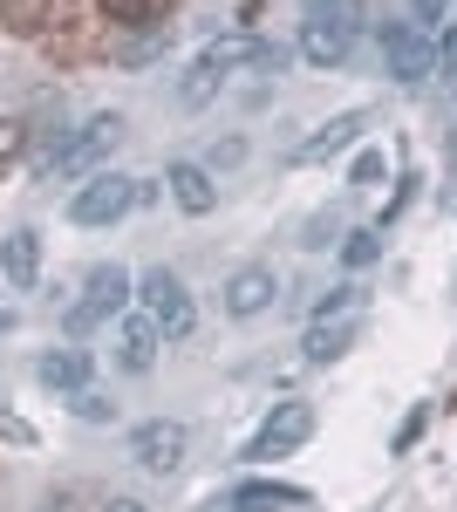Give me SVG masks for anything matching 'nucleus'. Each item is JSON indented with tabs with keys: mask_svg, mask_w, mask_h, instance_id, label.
Here are the masks:
<instances>
[{
	"mask_svg": "<svg viewBox=\"0 0 457 512\" xmlns=\"http://www.w3.org/2000/svg\"><path fill=\"white\" fill-rule=\"evenodd\" d=\"M123 144V117L103 110V117L76 123V130H62V144L41 158V178L48 185H69V178H96V171H110V151Z\"/></svg>",
	"mask_w": 457,
	"mask_h": 512,
	"instance_id": "nucleus-1",
	"label": "nucleus"
},
{
	"mask_svg": "<svg viewBox=\"0 0 457 512\" xmlns=\"http://www.w3.org/2000/svg\"><path fill=\"white\" fill-rule=\"evenodd\" d=\"M130 301H137V274H130L123 260H103V267H89V280H82V301H69V308H62V328H69V342L96 335L103 321H123V315H130Z\"/></svg>",
	"mask_w": 457,
	"mask_h": 512,
	"instance_id": "nucleus-2",
	"label": "nucleus"
},
{
	"mask_svg": "<svg viewBox=\"0 0 457 512\" xmlns=\"http://www.w3.org/2000/svg\"><path fill=\"white\" fill-rule=\"evenodd\" d=\"M137 308L157 321V335H164V342H185L191 328H198V301H191V287L171 274V267L137 274Z\"/></svg>",
	"mask_w": 457,
	"mask_h": 512,
	"instance_id": "nucleus-3",
	"label": "nucleus"
},
{
	"mask_svg": "<svg viewBox=\"0 0 457 512\" xmlns=\"http://www.w3.org/2000/svg\"><path fill=\"white\" fill-rule=\"evenodd\" d=\"M307 437H314V403H307V396H287V403L267 410V424L253 431V444H246L239 458H246V465H273V458H294Z\"/></svg>",
	"mask_w": 457,
	"mask_h": 512,
	"instance_id": "nucleus-4",
	"label": "nucleus"
},
{
	"mask_svg": "<svg viewBox=\"0 0 457 512\" xmlns=\"http://www.w3.org/2000/svg\"><path fill=\"white\" fill-rule=\"evenodd\" d=\"M137 205V178H123V171H96V178H82L76 192H69V219L89 226V233H103L116 226L123 212Z\"/></svg>",
	"mask_w": 457,
	"mask_h": 512,
	"instance_id": "nucleus-5",
	"label": "nucleus"
},
{
	"mask_svg": "<svg viewBox=\"0 0 457 512\" xmlns=\"http://www.w3.org/2000/svg\"><path fill=\"white\" fill-rule=\"evenodd\" d=\"M185 451H191V431L178 417H144V424L130 431V465L151 472V478H171L185 465Z\"/></svg>",
	"mask_w": 457,
	"mask_h": 512,
	"instance_id": "nucleus-6",
	"label": "nucleus"
},
{
	"mask_svg": "<svg viewBox=\"0 0 457 512\" xmlns=\"http://www.w3.org/2000/svg\"><path fill=\"white\" fill-rule=\"evenodd\" d=\"M382 62L396 82H430L437 76V35H423L417 21H382Z\"/></svg>",
	"mask_w": 457,
	"mask_h": 512,
	"instance_id": "nucleus-7",
	"label": "nucleus"
},
{
	"mask_svg": "<svg viewBox=\"0 0 457 512\" xmlns=\"http://www.w3.org/2000/svg\"><path fill=\"white\" fill-rule=\"evenodd\" d=\"M273 301H280V274L260 267V260H253V267H232L226 287H219V308H226L232 321H260Z\"/></svg>",
	"mask_w": 457,
	"mask_h": 512,
	"instance_id": "nucleus-8",
	"label": "nucleus"
},
{
	"mask_svg": "<svg viewBox=\"0 0 457 512\" xmlns=\"http://www.w3.org/2000/svg\"><path fill=\"white\" fill-rule=\"evenodd\" d=\"M164 192H171V205H178L185 219H212V212H219V178H212L205 164H191V158L164 164Z\"/></svg>",
	"mask_w": 457,
	"mask_h": 512,
	"instance_id": "nucleus-9",
	"label": "nucleus"
},
{
	"mask_svg": "<svg viewBox=\"0 0 457 512\" xmlns=\"http://www.w3.org/2000/svg\"><path fill=\"white\" fill-rule=\"evenodd\" d=\"M362 130H369V110H342V117H328L314 137H301L294 144V164H328L342 158L348 144H362Z\"/></svg>",
	"mask_w": 457,
	"mask_h": 512,
	"instance_id": "nucleus-10",
	"label": "nucleus"
},
{
	"mask_svg": "<svg viewBox=\"0 0 457 512\" xmlns=\"http://www.w3.org/2000/svg\"><path fill=\"white\" fill-rule=\"evenodd\" d=\"M355 342H362V321L355 315H314L307 335H301V355L314 362V369H328V362H342Z\"/></svg>",
	"mask_w": 457,
	"mask_h": 512,
	"instance_id": "nucleus-11",
	"label": "nucleus"
},
{
	"mask_svg": "<svg viewBox=\"0 0 457 512\" xmlns=\"http://www.w3.org/2000/svg\"><path fill=\"white\" fill-rule=\"evenodd\" d=\"M35 383H41V390H55V396H76L82 383H96V362H89L82 342H62V349H48L35 362Z\"/></svg>",
	"mask_w": 457,
	"mask_h": 512,
	"instance_id": "nucleus-12",
	"label": "nucleus"
},
{
	"mask_svg": "<svg viewBox=\"0 0 457 512\" xmlns=\"http://www.w3.org/2000/svg\"><path fill=\"white\" fill-rule=\"evenodd\" d=\"M0 274H7L14 294H28V287L41 280V233L35 226H14V233L0 239Z\"/></svg>",
	"mask_w": 457,
	"mask_h": 512,
	"instance_id": "nucleus-13",
	"label": "nucleus"
},
{
	"mask_svg": "<svg viewBox=\"0 0 457 512\" xmlns=\"http://www.w3.org/2000/svg\"><path fill=\"white\" fill-rule=\"evenodd\" d=\"M157 349H164V335H157V321L137 308V315H123V335H116V362L130 369V376H144L157 362Z\"/></svg>",
	"mask_w": 457,
	"mask_h": 512,
	"instance_id": "nucleus-14",
	"label": "nucleus"
},
{
	"mask_svg": "<svg viewBox=\"0 0 457 512\" xmlns=\"http://www.w3.org/2000/svg\"><path fill=\"white\" fill-rule=\"evenodd\" d=\"M348 48H355V35L321 28V21H301V62H307V69H342Z\"/></svg>",
	"mask_w": 457,
	"mask_h": 512,
	"instance_id": "nucleus-15",
	"label": "nucleus"
},
{
	"mask_svg": "<svg viewBox=\"0 0 457 512\" xmlns=\"http://www.w3.org/2000/svg\"><path fill=\"white\" fill-rule=\"evenodd\" d=\"M287 506H307L301 485H267V478H253V485H239V492H232L226 512H287Z\"/></svg>",
	"mask_w": 457,
	"mask_h": 512,
	"instance_id": "nucleus-16",
	"label": "nucleus"
},
{
	"mask_svg": "<svg viewBox=\"0 0 457 512\" xmlns=\"http://www.w3.org/2000/svg\"><path fill=\"white\" fill-rule=\"evenodd\" d=\"M301 14L321 21V28H342V35H362V21H369L362 0H301Z\"/></svg>",
	"mask_w": 457,
	"mask_h": 512,
	"instance_id": "nucleus-17",
	"label": "nucleus"
},
{
	"mask_svg": "<svg viewBox=\"0 0 457 512\" xmlns=\"http://www.w3.org/2000/svg\"><path fill=\"white\" fill-rule=\"evenodd\" d=\"M335 246H342V267H348V274H362V267H376V260H382V233H376V226L335 239Z\"/></svg>",
	"mask_w": 457,
	"mask_h": 512,
	"instance_id": "nucleus-18",
	"label": "nucleus"
},
{
	"mask_svg": "<svg viewBox=\"0 0 457 512\" xmlns=\"http://www.w3.org/2000/svg\"><path fill=\"white\" fill-rule=\"evenodd\" d=\"M212 96H219V76H212V69H198V62H191V69H185V82H178V103H185V110H205V103H212Z\"/></svg>",
	"mask_w": 457,
	"mask_h": 512,
	"instance_id": "nucleus-19",
	"label": "nucleus"
},
{
	"mask_svg": "<svg viewBox=\"0 0 457 512\" xmlns=\"http://www.w3.org/2000/svg\"><path fill=\"white\" fill-rule=\"evenodd\" d=\"M69 410H76L82 424H110V417H116V403H110L103 390H96V383H82V390L69 396Z\"/></svg>",
	"mask_w": 457,
	"mask_h": 512,
	"instance_id": "nucleus-20",
	"label": "nucleus"
},
{
	"mask_svg": "<svg viewBox=\"0 0 457 512\" xmlns=\"http://www.w3.org/2000/svg\"><path fill=\"white\" fill-rule=\"evenodd\" d=\"M110 7V21H123V28H157V0H103Z\"/></svg>",
	"mask_w": 457,
	"mask_h": 512,
	"instance_id": "nucleus-21",
	"label": "nucleus"
},
{
	"mask_svg": "<svg viewBox=\"0 0 457 512\" xmlns=\"http://www.w3.org/2000/svg\"><path fill=\"white\" fill-rule=\"evenodd\" d=\"M362 294H369V287H362V280H348V287H335V294H321V308H314V315H355V308H362Z\"/></svg>",
	"mask_w": 457,
	"mask_h": 512,
	"instance_id": "nucleus-22",
	"label": "nucleus"
},
{
	"mask_svg": "<svg viewBox=\"0 0 457 512\" xmlns=\"http://www.w3.org/2000/svg\"><path fill=\"white\" fill-rule=\"evenodd\" d=\"M410 21H417L423 35H437V28H451V0H410Z\"/></svg>",
	"mask_w": 457,
	"mask_h": 512,
	"instance_id": "nucleus-23",
	"label": "nucleus"
},
{
	"mask_svg": "<svg viewBox=\"0 0 457 512\" xmlns=\"http://www.w3.org/2000/svg\"><path fill=\"white\" fill-rule=\"evenodd\" d=\"M335 233H342V219H335V212H321V219H307L301 246H307V253H321V246H335Z\"/></svg>",
	"mask_w": 457,
	"mask_h": 512,
	"instance_id": "nucleus-24",
	"label": "nucleus"
},
{
	"mask_svg": "<svg viewBox=\"0 0 457 512\" xmlns=\"http://www.w3.org/2000/svg\"><path fill=\"white\" fill-rule=\"evenodd\" d=\"M382 171H389V164H382V151H362V158H355V171H348V185H355V192H369V185H382Z\"/></svg>",
	"mask_w": 457,
	"mask_h": 512,
	"instance_id": "nucleus-25",
	"label": "nucleus"
},
{
	"mask_svg": "<svg viewBox=\"0 0 457 512\" xmlns=\"http://www.w3.org/2000/svg\"><path fill=\"white\" fill-rule=\"evenodd\" d=\"M21 151H28V123H21V117H7V123H0V164H14Z\"/></svg>",
	"mask_w": 457,
	"mask_h": 512,
	"instance_id": "nucleus-26",
	"label": "nucleus"
},
{
	"mask_svg": "<svg viewBox=\"0 0 457 512\" xmlns=\"http://www.w3.org/2000/svg\"><path fill=\"white\" fill-rule=\"evenodd\" d=\"M232 164H246V137H226V144H212L205 171H232Z\"/></svg>",
	"mask_w": 457,
	"mask_h": 512,
	"instance_id": "nucleus-27",
	"label": "nucleus"
},
{
	"mask_svg": "<svg viewBox=\"0 0 457 512\" xmlns=\"http://www.w3.org/2000/svg\"><path fill=\"white\" fill-rule=\"evenodd\" d=\"M35 512H76V499H69V492H48V499H41Z\"/></svg>",
	"mask_w": 457,
	"mask_h": 512,
	"instance_id": "nucleus-28",
	"label": "nucleus"
},
{
	"mask_svg": "<svg viewBox=\"0 0 457 512\" xmlns=\"http://www.w3.org/2000/svg\"><path fill=\"white\" fill-rule=\"evenodd\" d=\"M103 512H144V499H110Z\"/></svg>",
	"mask_w": 457,
	"mask_h": 512,
	"instance_id": "nucleus-29",
	"label": "nucleus"
},
{
	"mask_svg": "<svg viewBox=\"0 0 457 512\" xmlns=\"http://www.w3.org/2000/svg\"><path fill=\"white\" fill-rule=\"evenodd\" d=\"M7 328H14V308H0V335H7Z\"/></svg>",
	"mask_w": 457,
	"mask_h": 512,
	"instance_id": "nucleus-30",
	"label": "nucleus"
},
{
	"mask_svg": "<svg viewBox=\"0 0 457 512\" xmlns=\"http://www.w3.org/2000/svg\"><path fill=\"white\" fill-rule=\"evenodd\" d=\"M451 82H457V76H451Z\"/></svg>",
	"mask_w": 457,
	"mask_h": 512,
	"instance_id": "nucleus-31",
	"label": "nucleus"
}]
</instances>
